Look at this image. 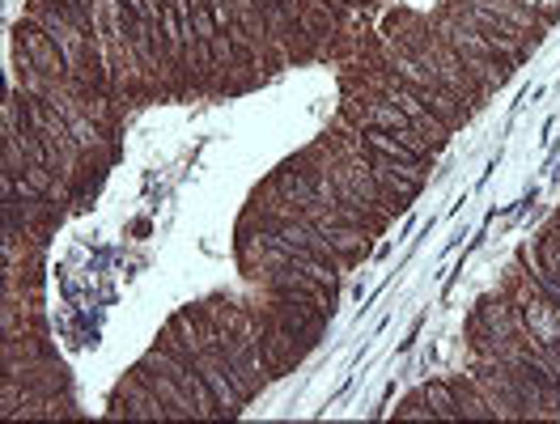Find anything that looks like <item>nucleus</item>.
<instances>
[{
  "label": "nucleus",
  "instance_id": "1",
  "mask_svg": "<svg viewBox=\"0 0 560 424\" xmlns=\"http://www.w3.org/2000/svg\"><path fill=\"white\" fill-rule=\"evenodd\" d=\"M250 310L259 318V349H264V361H268V374L277 378V374H289L293 365H302V356L311 353L315 344L306 335L289 331L284 322H277L264 306H250Z\"/></svg>",
  "mask_w": 560,
  "mask_h": 424
},
{
  "label": "nucleus",
  "instance_id": "2",
  "mask_svg": "<svg viewBox=\"0 0 560 424\" xmlns=\"http://www.w3.org/2000/svg\"><path fill=\"white\" fill-rule=\"evenodd\" d=\"M446 9L455 13L463 26H471V31H480V35L489 38L492 51H497V56H505L510 64H523L526 56H530V47H535V38H530V35L514 31V26H505V22H497V17L480 13V9H467L463 0H451Z\"/></svg>",
  "mask_w": 560,
  "mask_h": 424
},
{
  "label": "nucleus",
  "instance_id": "3",
  "mask_svg": "<svg viewBox=\"0 0 560 424\" xmlns=\"http://www.w3.org/2000/svg\"><path fill=\"white\" fill-rule=\"evenodd\" d=\"M115 421L124 416V421H171V412H166V403H162V394L149 387V378L140 374L137 365H132V374L115 387L110 394V408H106Z\"/></svg>",
  "mask_w": 560,
  "mask_h": 424
},
{
  "label": "nucleus",
  "instance_id": "4",
  "mask_svg": "<svg viewBox=\"0 0 560 424\" xmlns=\"http://www.w3.org/2000/svg\"><path fill=\"white\" fill-rule=\"evenodd\" d=\"M196 369L205 374L209 390L217 394V408H221V421L225 416H238L243 412V390L234 387V374H230V361L221 356V349H200L196 353Z\"/></svg>",
  "mask_w": 560,
  "mask_h": 424
},
{
  "label": "nucleus",
  "instance_id": "5",
  "mask_svg": "<svg viewBox=\"0 0 560 424\" xmlns=\"http://www.w3.org/2000/svg\"><path fill=\"white\" fill-rule=\"evenodd\" d=\"M268 315L284 322L289 331H298V335H306L311 344H318V335H323V327H327V315L318 310L315 302H306V297H289V293H268V306H264Z\"/></svg>",
  "mask_w": 560,
  "mask_h": 424
},
{
  "label": "nucleus",
  "instance_id": "6",
  "mask_svg": "<svg viewBox=\"0 0 560 424\" xmlns=\"http://www.w3.org/2000/svg\"><path fill=\"white\" fill-rule=\"evenodd\" d=\"M13 38L31 51V60H35V69L43 72V76H51V81H69V64H65L60 47L51 43V35H47L43 26H35L31 17H22V22L13 26Z\"/></svg>",
  "mask_w": 560,
  "mask_h": 424
},
{
  "label": "nucleus",
  "instance_id": "7",
  "mask_svg": "<svg viewBox=\"0 0 560 424\" xmlns=\"http://www.w3.org/2000/svg\"><path fill=\"white\" fill-rule=\"evenodd\" d=\"M463 4H467V9H480V13H489V17L505 22V26H514V31H523V35H530L535 43H539V35L548 31V22H544L535 9L518 4V0H463Z\"/></svg>",
  "mask_w": 560,
  "mask_h": 424
},
{
  "label": "nucleus",
  "instance_id": "8",
  "mask_svg": "<svg viewBox=\"0 0 560 424\" xmlns=\"http://www.w3.org/2000/svg\"><path fill=\"white\" fill-rule=\"evenodd\" d=\"M137 369L149 378V387L162 394V403H166V412H171V421H200V412H196V403H191V394L183 390L175 374H166V369H153V365H144L137 361Z\"/></svg>",
  "mask_w": 560,
  "mask_h": 424
},
{
  "label": "nucleus",
  "instance_id": "9",
  "mask_svg": "<svg viewBox=\"0 0 560 424\" xmlns=\"http://www.w3.org/2000/svg\"><path fill=\"white\" fill-rule=\"evenodd\" d=\"M323 229V238H327V247L340 255V263H345V272H349L352 263L370 250V238L374 234H365V229H357V225H340V221H323L318 225Z\"/></svg>",
  "mask_w": 560,
  "mask_h": 424
},
{
  "label": "nucleus",
  "instance_id": "10",
  "mask_svg": "<svg viewBox=\"0 0 560 424\" xmlns=\"http://www.w3.org/2000/svg\"><path fill=\"white\" fill-rule=\"evenodd\" d=\"M357 128H383V132H408L412 128V119L399 110V106L390 103L386 94H374L365 110H361V119H357Z\"/></svg>",
  "mask_w": 560,
  "mask_h": 424
},
{
  "label": "nucleus",
  "instance_id": "11",
  "mask_svg": "<svg viewBox=\"0 0 560 424\" xmlns=\"http://www.w3.org/2000/svg\"><path fill=\"white\" fill-rule=\"evenodd\" d=\"M451 387H455L458 421H497V408L489 403V394L476 387L471 378H451Z\"/></svg>",
  "mask_w": 560,
  "mask_h": 424
},
{
  "label": "nucleus",
  "instance_id": "12",
  "mask_svg": "<svg viewBox=\"0 0 560 424\" xmlns=\"http://www.w3.org/2000/svg\"><path fill=\"white\" fill-rule=\"evenodd\" d=\"M361 137H365V144L374 149V153H383V157H390V162H429V157H420L417 149L408 141H399L395 132H383V128H361Z\"/></svg>",
  "mask_w": 560,
  "mask_h": 424
},
{
  "label": "nucleus",
  "instance_id": "13",
  "mask_svg": "<svg viewBox=\"0 0 560 424\" xmlns=\"http://www.w3.org/2000/svg\"><path fill=\"white\" fill-rule=\"evenodd\" d=\"M424 390V399H429V408H433V416L438 421H458V408H455V387L451 382H429Z\"/></svg>",
  "mask_w": 560,
  "mask_h": 424
},
{
  "label": "nucleus",
  "instance_id": "14",
  "mask_svg": "<svg viewBox=\"0 0 560 424\" xmlns=\"http://www.w3.org/2000/svg\"><path fill=\"white\" fill-rule=\"evenodd\" d=\"M535 255H539V263L560 281V229L548 225V229L539 234V243H535Z\"/></svg>",
  "mask_w": 560,
  "mask_h": 424
},
{
  "label": "nucleus",
  "instance_id": "15",
  "mask_svg": "<svg viewBox=\"0 0 560 424\" xmlns=\"http://www.w3.org/2000/svg\"><path fill=\"white\" fill-rule=\"evenodd\" d=\"M395 416H399V421H438V416H433V408H429V399H424V390L408 394V399L395 408Z\"/></svg>",
  "mask_w": 560,
  "mask_h": 424
},
{
  "label": "nucleus",
  "instance_id": "16",
  "mask_svg": "<svg viewBox=\"0 0 560 424\" xmlns=\"http://www.w3.org/2000/svg\"><path fill=\"white\" fill-rule=\"evenodd\" d=\"M535 13H539L548 26H552V22L560 17V0H539V4H535Z\"/></svg>",
  "mask_w": 560,
  "mask_h": 424
},
{
  "label": "nucleus",
  "instance_id": "17",
  "mask_svg": "<svg viewBox=\"0 0 560 424\" xmlns=\"http://www.w3.org/2000/svg\"><path fill=\"white\" fill-rule=\"evenodd\" d=\"M35 4H51V9H69L72 0H35Z\"/></svg>",
  "mask_w": 560,
  "mask_h": 424
},
{
  "label": "nucleus",
  "instance_id": "18",
  "mask_svg": "<svg viewBox=\"0 0 560 424\" xmlns=\"http://www.w3.org/2000/svg\"><path fill=\"white\" fill-rule=\"evenodd\" d=\"M259 4H264V0H259Z\"/></svg>",
  "mask_w": 560,
  "mask_h": 424
}]
</instances>
